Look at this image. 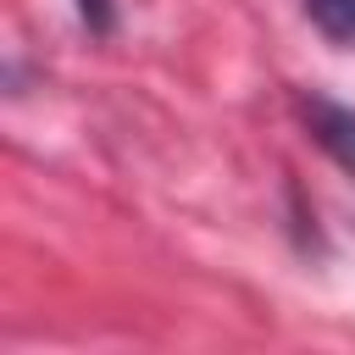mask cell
Segmentation results:
<instances>
[{
	"mask_svg": "<svg viewBox=\"0 0 355 355\" xmlns=\"http://www.w3.org/2000/svg\"><path fill=\"white\" fill-rule=\"evenodd\" d=\"M72 11H78V17H83V28H89V33H100V39L116 28V6H111V0H72Z\"/></svg>",
	"mask_w": 355,
	"mask_h": 355,
	"instance_id": "cell-3",
	"label": "cell"
},
{
	"mask_svg": "<svg viewBox=\"0 0 355 355\" xmlns=\"http://www.w3.org/2000/svg\"><path fill=\"white\" fill-rule=\"evenodd\" d=\"M300 116H305L311 139L355 178V111L338 105V100H327V94H305V100H300Z\"/></svg>",
	"mask_w": 355,
	"mask_h": 355,
	"instance_id": "cell-1",
	"label": "cell"
},
{
	"mask_svg": "<svg viewBox=\"0 0 355 355\" xmlns=\"http://www.w3.org/2000/svg\"><path fill=\"white\" fill-rule=\"evenodd\" d=\"M305 17L333 44H355V0H305Z\"/></svg>",
	"mask_w": 355,
	"mask_h": 355,
	"instance_id": "cell-2",
	"label": "cell"
}]
</instances>
